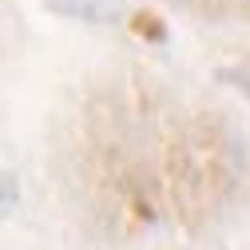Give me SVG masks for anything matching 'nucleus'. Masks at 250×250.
I'll return each mask as SVG.
<instances>
[{
  "instance_id": "1",
  "label": "nucleus",
  "mask_w": 250,
  "mask_h": 250,
  "mask_svg": "<svg viewBox=\"0 0 250 250\" xmlns=\"http://www.w3.org/2000/svg\"><path fill=\"white\" fill-rule=\"evenodd\" d=\"M48 8L80 24H115L123 16V0H48Z\"/></svg>"
},
{
  "instance_id": "2",
  "label": "nucleus",
  "mask_w": 250,
  "mask_h": 250,
  "mask_svg": "<svg viewBox=\"0 0 250 250\" xmlns=\"http://www.w3.org/2000/svg\"><path fill=\"white\" fill-rule=\"evenodd\" d=\"M16 203H20V183H16V175L0 171V218H8V214L16 210Z\"/></svg>"
}]
</instances>
